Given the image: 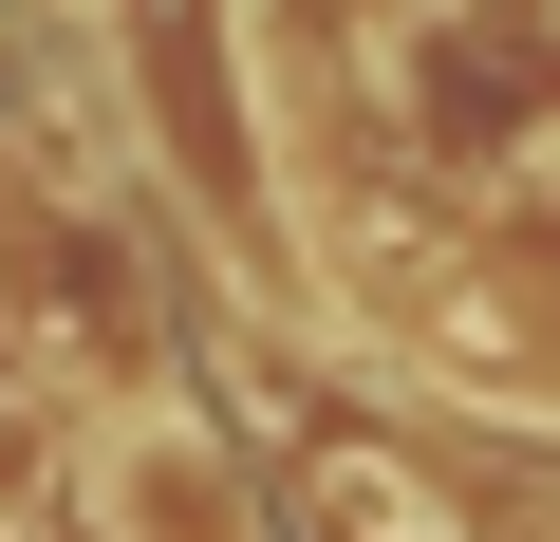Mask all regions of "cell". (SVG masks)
<instances>
[{"mask_svg": "<svg viewBox=\"0 0 560 542\" xmlns=\"http://www.w3.org/2000/svg\"><path fill=\"white\" fill-rule=\"evenodd\" d=\"M75 505H94V542H261V486H243V449L206 412H94Z\"/></svg>", "mask_w": 560, "mask_h": 542, "instance_id": "obj_1", "label": "cell"}]
</instances>
